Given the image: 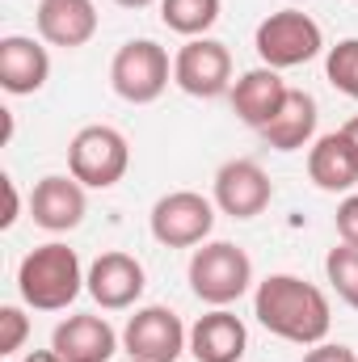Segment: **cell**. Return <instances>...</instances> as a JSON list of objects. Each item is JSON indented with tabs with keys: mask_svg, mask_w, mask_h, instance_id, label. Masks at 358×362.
<instances>
[{
	"mask_svg": "<svg viewBox=\"0 0 358 362\" xmlns=\"http://www.w3.org/2000/svg\"><path fill=\"white\" fill-rule=\"evenodd\" d=\"M253 316L258 325L295 346H321L329 337L333 312L321 286L295 278V274H270L253 291Z\"/></svg>",
	"mask_w": 358,
	"mask_h": 362,
	"instance_id": "cell-1",
	"label": "cell"
},
{
	"mask_svg": "<svg viewBox=\"0 0 358 362\" xmlns=\"http://www.w3.org/2000/svg\"><path fill=\"white\" fill-rule=\"evenodd\" d=\"M81 286H85L81 257H76V249H68L59 240L38 245L17 266V291H21L25 308H34V312H64L81 295Z\"/></svg>",
	"mask_w": 358,
	"mask_h": 362,
	"instance_id": "cell-2",
	"label": "cell"
},
{
	"mask_svg": "<svg viewBox=\"0 0 358 362\" xmlns=\"http://www.w3.org/2000/svg\"><path fill=\"white\" fill-rule=\"evenodd\" d=\"M253 282V262L241 245L232 240H211L202 249H194L190 257V291L211 303V308H228L236 303Z\"/></svg>",
	"mask_w": 358,
	"mask_h": 362,
	"instance_id": "cell-3",
	"label": "cell"
},
{
	"mask_svg": "<svg viewBox=\"0 0 358 362\" xmlns=\"http://www.w3.org/2000/svg\"><path fill=\"white\" fill-rule=\"evenodd\" d=\"M253 47H258V59L266 68L282 72V68H299V64L316 59L325 51V34H321V25L308 13L278 8V13H270L266 21L258 25Z\"/></svg>",
	"mask_w": 358,
	"mask_h": 362,
	"instance_id": "cell-4",
	"label": "cell"
},
{
	"mask_svg": "<svg viewBox=\"0 0 358 362\" xmlns=\"http://www.w3.org/2000/svg\"><path fill=\"white\" fill-rule=\"evenodd\" d=\"M173 81V64L169 51L152 38H131L118 47L114 64H110V85L122 101L131 105H152Z\"/></svg>",
	"mask_w": 358,
	"mask_h": 362,
	"instance_id": "cell-5",
	"label": "cell"
},
{
	"mask_svg": "<svg viewBox=\"0 0 358 362\" xmlns=\"http://www.w3.org/2000/svg\"><path fill=\"white\" fill-rule=\"evenodd\" d=\"M127 165H131V144H127V135L118 127L93 122V127H81L76 139L68 144V169L89 189L118 185L122 173H127Z\"/></svg>",
	"mask_w": 358,
	"mask_h": 362,
	"instance_id": "cell-6",
	"label": "cell"
},
{
	"mask_svg": "<svg viewBox=\"0 0 358 362\" xmlns=\"http://www.w3.org/2000/svg\"><path fill=\"white\" fill-rule=\"evenodd\" d=\"M122 350L131 362H178L190 350V333L173 308H139L122 329Z\"/></svg>",
	"mask_w": 358,
	"mask_h": 362,
	"instance_id": "cell-7",
	"label": "cell"
},
{
	"mask_svg": "<svg viewBox=\"0 0 358 362\" xmlns=\"http://www.w3.org/2000/svg\"><path fill=\"white\" fill-rule=\"evenodd\" d=\"M211 228H215V202L194 189H173L152 206V236L165 249H194L211 236Z\"/></svg>",
	"mask_w": 358,
	"mask_h": 362,
	"instance_id": "cell-8",
	"label": "cell"
},
{
	"mask_svg": "<svg viewBox=\"0 0 358 362\" xmlns=\"http://www.w3.org/2000/svg\"><path fill=\"white\" fill-rule=\"evenodd\" d=\"M173 85L190 97H224L232 93V55L219 38H190L173 55Z\"/></svg>",
	"mask_w": 358,
	"mask_h": 362,
	"instance_id": "cell-9",
	"label": "cell"
},
{
	"mask_svg": "<svg viewBox=\"0 0 358 362\" xmlns=\"http://www.w3.org/2000/svg\"><path fill=\"white\" fill-rule=\"evenodd\" d=\"M274 198V185H270L266 169L258 160H228L219 165L215 173V206L232 219H253L262 215Z\"/></svg>",
	"mask_w": 358,
	"mask_h": 362,
	"instance_id": "cell-10",
	"label": "cell"
},
{
	"mask_svg": "<svg viewBox=\"0 0 358 362\" xmlns=\"http://www.w3.org/2000/svg\"><path fill=\"white\" fill-rule=\"evenodd\" d=\"M144 286H148L144 266H139L131 253H118V249H114V253H101L89 266V274H85V291H89L105 312L131 308V303L144 295Z\"/></svg>",
	"mask_w": 358,
	"mask_h": 362,
	"instance_id": "cell-11",
	"label": "cell"
},
{
	"mask_svg": "<svg viewBox=\"0 0 358 362\" xmlns=\"http://www.w3.org/2000/svg\"><path fill=\"white\" fill-rule=\"evenodd\" d=\"M85 185L76 177H64V173H51L34 185L30 194V215L42 232H72L81 219H85Z\"/></svg>",
	"mask_w": 358,
	"mask_h": 362,
	"instance_id": "cell-12",
	"label": "cell"
},
{
	"mask_svg": "<svg viewBox=\"0 0 358 362\" xmlns=\"http://www.w3.org/2000/svg\"><path fill=\"white\" fill-rule=\"evenodd\" d=\"M51 350L64 362H110L118 354V333L105 316H68L51 333Z\"/></svg>",
	"mask_w": 358,
	"mask_h": 362,
	"instance_id": "cell-13",
	"label": "cell"
},
{
	"mask_svg": "<svg viewBox=\"0 0 358 362\" xmlns=\"http://www.w3.org/2000/svg\"><path fill=\"white\" fill-rule=\"evenodd\" d=\"M51 76V55L42 42L25 38V34H8L0 38V89L8 97H30L47 85Z\"/></svg>",
	"mask_w": 358,
	"mask_h": 362,
	"instance_id": "cell-14",
	"label": "cell"
},
{
	"mask_svg": "<svg viewBox=\"0 0 358 362\" xmlns=\"http://www.w3.org/2000/svg\"><path fill=\"white\" fill-rule=\"evenodd\" d=\"M245 350H249V329L228 308H215V312L198 316L194 329H190V354H194V362H241Z\"/></svg>",
	"mask_w": 358,
	"mask_h": 362,
	"instance_id": "cell-15",
	"label": "cell"
},
{
	"mask_svg": "<svg viewBox=\"0 0 358 362\" xmlns=\"http://www.w3.org/2000/svg\"><path fill=\"white\" fill-rule=\"evenodd\" d=\"M287 81L274 72V68H253V72H245L236 85H232V110H236V118L245 122V127H253V131H262L270 118L287 105Z\"/></svg>",
	"mask_w": 358,
	"mask_h": 362,
	"instance_id": "cell-16",
	"label": "cell"
},
{
	"mask_svg": "<svg viewBox=\"0 0 358 362\" xmlns=\"http://www.w3.org/2000/svg\"><path fill=\"white\" fill-rule=\"evenodd\" d=\"M34 21H38L42 42L64 47V51L85 47L97 34V8H93V0H42L38 13H34Z\"/></svg>",
	"mask_w": 358,
	"mask_h": 362,
	"instance_id": "cell-17",
	"label": "cell"
},
{
	"mask_svg": "<svg viewBox=\"0 0 358 362\" xmlns=\"http://www.w3.org/2000/svg\"><path fill=\"white\" fill-rule=\"evenodd\" d=\"M308 177L316 181L321 189H329V194H342V189L358 185V152H354V144H350L342 131L321 135V139L312 144V152H308Z\"/></svg>",
	"mask_w": 358,
	"mask_h": 362,
	"instance_id": "cell-18",
	"label": "cell"
},
{
	"mask_svg": "<svg viewBox=\"0 0 358 362\" xmlns=\"http://www.w3.org/2000/svg\"><path fill=\"white\" fill-rule=\"evenodd\" d=\"M316 118H321L316 114V97L304 93V89H291L287 93V105L262 127V139H266L274 152H299V148L312 144Z\"/></svg>",
	"mask_w": 358,
	"mask_h": 362,
	"instance_id": "cell-19",
	"label": "cell"
},
{
	"mask_svg": "<svg viewBox=\"0 0 358 362\" xmlns=\"http://www.w3.org/2000/svg\"><path fill=\"white\" fill-rule=\"evenodd\" d=\"M161 21L181 38H207L219 21V0H161Z\"/></svg>",
	"mask_w": 358,
	"mask_h": 362,
	"instance_id": "cell-20",
	"label": "cell"
},
{
	"mask_svg": "<svg viewBox=\"0 0 358 362\" xmlns=\"http://www.w3.org/2000/svg\"><path fill=\"white\" fill-rule=\"evenodd\" d=\"M325 278H329V286L337 291V299L358 312V249L354 245L342 240V245L329 249V257H325Z\"/></svg>",
	"mask_w": 358,
	"mask_h": 362,
	"instance_id": "cell-21",
	"label": "cell"
},
{
	"mask_svg": "<svg viewBox=\"0 0 358 362\" xmlns=\"http://www.w3.org/2000/svg\"><path fill=\"white\" fill-rule=\"evenodd\" d=\"M325 81L337 93L358 101V38H342L337 47H329L325 55Z\"/></svg>",
	"mask_w": 358,
	"mask_h": 362,
	"instance_id": "cell-22",
	"label": "cell"
},
{
	"mask_svg": "<svg viewBox=\"0 0 358 362\" xmlns=\"http://www.w3.org/2000/svg\"><path fill=\"white\" fill-rule=\"evenodd\" d=\"M25 337H30V316H25L21 308L4 303V308H0V358L17 354V350L25 346Z\"/></svg>",
	"mask_w": 358,
	"mask_h": 362,
	"instance_id": "cell-23",
	"label": "cell"
},
{
	"mask_svg": "<svg viewBox=\"0 0 358 362\" xmlns=\"http://www.w3.org/2000/svg\"><path fill=\"white\" fill-rule=\"evenodd\" d=\"M337 236L358 249V194L342 198V206H337Z\"/></svg>",
	"mask_w": 358,
	"mask_h": 362,
	"instance_id": "cell-24",
	"label": "cell"
},
{
	"mask_svg": "<svg viewBox=\"0 0 358 362\" xmlns=\"http://www.w3.org/2000/svg\"><path fill=\"white\" fill-rule=\"evenodd\" d=\"M304 362H358V354L342 341H321V346H312L304 354Z\"/></svg>",
	"mask_w": 358,
	"mask_h": 362,
	"instance_id": "cell-25",
	"label": "cell"
},
{
	"mask_svg": "<svg viewBox=\"0 0 358 362\" xmlns=\"http://www.w3.org/2000/svg\"><path fill=\"white\" fill-rule=\"evenodd\" d=\"M0 181H4V198H8L4 202V215H0V228H13L17 223V211H21V198H17V185L8 177H0Z\"/></svg>",
	"mask_w": 358,
	"mask_h": 362,
	"instance_id": "cell-26",
	"label": "cell"
},
{
	"mask_svg": "<svg viewBox=\"0 0 358 362\" xmlns=\"http://www.w3.org/2000/svg\"><path fill=\"white\" fill-rule=\"evenodd\" d=\"M21 362H64V358H59L55 350H34V354H25Z\"/></svg>",
	"mask_w": 358,
	"mask_h": 362,
	"instance_id": "cell-27",
	"label": "cell"
},
{
	"mask_svg": "<svg viewBox=\"0 0 358 362\" xmlns=\"http://www.w3.org/2000/svg\"><path fill=\"white\" fill-rule=\"evenodd\" d=\"M342 135H346V139L354 144V152H358V114L350 118V122H346V127H342Z\"/></svg>",
	"mask_w": 358,
	"mask_h": 362,
	"instance_id": "cell-28",
	"label": "cell"
},
{
	"mask_svg": "<svg viewBox=\"0 0 358 362\" xmlns=\"http://www.w3.org/2000/svg\"><path fill=\"white\" fill-rule=\"evenodd\" d=\"M114 4H122V8H148L152 0H114Z\"/></svg>",
	"mask_w": 358,
	"mask_h": 362,
	"instance_id": "cell-29",
	"label": "cell"
},
{
	"mask_svg": "<svg viewBox=\"0 0 358 362\" xmlns=\"http://www.w3.org/2000/svg\"><path fill=\"white\" fill-rule=\"evenodd\" d=\"M291 4H299V0H291Z\"/></svg>",
	"mask_w": 358,
	"mask_h": 362,
	"instance_id": "cell-30",
	"label": "cell"
}]
</instances>
